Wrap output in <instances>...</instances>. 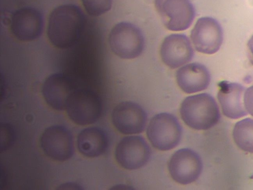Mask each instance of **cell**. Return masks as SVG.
<instances>
[{"label": "cell", "instance_id": "cell-6", "mask_svg": "<svg viewBox=\"0 0 253 190\" xmlns=\"http://www.w3.org/2000/svg\"><path fill=\"white\" fill-rule=\"evenodd\" d=\"M150 150L147 142L141 136H129L122 139L117 144L115 158L123 168L136 170L147 163L151 155Z\"/></svg>", "mask_w": 253, "mask_h": 190}, {"label": "cell", "instance_id": "cell-7", "mask_svg": "<svg viewBox=\"0 0 253 190\" xmlns=\"http://www.w3.org/2000/svg\"><path fill=\"white\" fill-rule=\"evenodd\" d=\"M155 4L164 25L169 30L183 31L193 22L195 10L189 0H155Z\"/></svg>", "mask_w": 253, "mask_h": 190}, {"label": "cell", "instance_id": "cell-13", "mask_svg": "<svg viewBox=\"0 0 253 190\" xmlns=\"http://www.w3.org/2000/svg\"><path fill=\"white\" fill-rule=\"evenodd\" d=\"M163 62L171 69L190 61L194 51L188 38L183 34H174L165 38L160 48Z\"/></svg>", "mask_w": 253, "mask_h": 190}, {"label": "cell", "instance_id": "cell-21", "mask_svg": "<svg viewBox=\"0 0 253 190\" xmlns=\"http://www.w3.org/2000/svg\"><path fill=\"white\" fill-rule=\"evenodd\" d=\"M58 190H82L79 184L75 183H66L63 184L57 188Z\"/></svg>", "mask_w": 253, "mask_h": 190}, {"label": "cell", "instance_id": "cell-17", "mask_svg": "<svg viewBox=\"0 0 253 190\" xmlns=\"http://www.w3.org/2000/svg\"><path fill=\"white\" fill-rule=\"evenodd\" d=\"M108 144L107 136L104 131L97 127L85 128L77 137V147L80 152L88 157L102 154Z\"/></svg>", "mask_w": 253, "mask_h": 190}, {"label": "cell", "instance_id": "cell-19", "mask_svg": "<svg viewBox=\"0 0 253 190\" xmlns=\"http://www.w3.org/2000/svg\"><path fill=\"white\" fill-rule=\"evenodd\" d=\"M86 12L90 16H100L111 8L112 0H82Z\"/></svg>", "mask_w": 253, "mask_h": 190}, {"label": "cell", "instance_id": "cell-5", "mask_svg": "<svg viewBox=\"0 0 253 190\" xmlns=\"http://www.w3.org/2000/svg\"><path fill=\"white\" fill-rule=\"evenodd\" d=\"M68 116L75 123L86 125L96 122L101 114L102 104L99 96L88 89L74 91L65 106Z\"/></svg>", "mask_w": 253, "mask_h": 190}, {"label": "cell", "instance_id": "cell-22", "mask_svg": "<svg viewBox=\"0 0 253 190\" xmlns=\"http://www.w3.org/2000/svg\"><path fill=\"white\" fill-rule=\"evenodd\" d=\"M247 46L249 51V59L252 64L253 65V35L249 39Z\"/></svg>", "mask_w": 253, "mask_h": 190}, {"label": "cell", "instance_id": "cell-8", "mask_svg": "<svg viewBox=\"0 0 253 190\" xmlns=\"http://www.w3.org/2000/svg\"><path fill=\"white\" fill-rule=\"evenodd\" d=\"M171 178L181 185H188L196 181L200 176L203 163L201 157L194 150L183 148L175 151L168 164Z\"/></svg>", "mask_w": 253, "mask_h": 190}, {"label": "cell", "instance_id": "cell-10", "mask_svg": "<svg viewBox=\"0 0 253 190\" xmlns=\"http://www.w3.org/2000/svg\"><path fill=\"white\" fill-rule=\"evenodd\" d=\"M112 121L116 129L125 135H136L144 130L147 114L137 103L125 101L118 104L112 113Z\"/></svg>", "mask_w": 253, "mask_h": 190}, {"label": "cell", "instance_id": "cell-2", "mask_svg": "<svg viewBox=\"0 0 253 190\" xmlns=\"http://www.w3.org/2000/svg\"><path fill=\"white\" fill-rule=\"evenodd\" d=\"M181 117L190 128L196 130H206L215 126L220 114L214 98L207 93L186 97L180 108Z\"/></svg>", "mask_w": 253, "mask_h": 190}, {"label": "cell", "instance_id": "cell-18", "mask_svg": "<svg viewBox=\"0 0 253 190\" xmlns=\"http://www.w3.org/2000/svg\"><path fill=\"white\" fill-rule=\"evenodd\" d=\"M233 137L241 149L253 153V119L246 118L237 122L233 129Z\"/></svg>", "mask_w": 253, "mask_h": 190}, {"label": "cell", "instance_id": "cell-16", "mask_svg": "<svg viewBox=\"0 0 253 190\" xmlns=\"http://www.w3.org/2000/svg\"><path fill=\"white\" fill-rule=\"evenodd\" d=\"M177 84L186 94H193L206 90L211 81L207 67L199 63H192L179 68L176 73Z\"/></svg>", "mask_w": 253, "mask_h": 190}, {"label": "cell", "instance_id": "cell-12", "mask_svg": "<svg viewBox=\"0 0 253 190\" xmlns=\"http://www.w3.org/2000/svg\"><path fill=\"white\" fill-rule=\"evenodd\" d=\"M43 21L42 13L29 7L16 10L10 20V29L18 40L31 42L39 38L43 30Z\"/></svg>", "mask_w": 253, "mask_h": 190}, {"label": "cell", "instance_id": "cell-14", "mask_svg": "<svg viewBox=\"0 0 253 190\" xmlns=\"http://www.w3.org/2000/svg\"><path fill=\"white\" fill-rule=\"evenodd\" d=\"M217 98L223 114L231 119H238L248 113L244 103L245 88L240 84L226 81L220 82Z\"/></svg>", "mask_w": 253, "mask_h": 190}, {"label": "cell", "instance_id": "cell-20", "mask_svg": "<svg viewBox=\"0 0 253 190\" xmlns=\"http://www.w3.org/2000/svg\"><path fill=\"white\" fill-rule=\"evenodd\" d=\"M244 103L248 113L253 116V85L245 91Z\"/></svg>", "mask_w": 253, "mask_h": 190}, {"label": "cell", "instance_id": "cell-11", "mask_svg": "<svg viewBox=\"0 0 253 190\" xmlns=\"http://www.w3.org/2000/svg\"><path fill=\"white\" fill-rule=\"evenodd\" d=\"M40 142L44 153L54 160L66 161L73 154L72 135L63 126L54 125L47 128L41 136Z\"/></svg>", "mask_w": 253, "mask_h": 190}, {"label": "cell", "instance_id": "cell-4", "mask_svg": "<svg viewBox=\"0 0 253 190\" xmlns=\"http://www.w3.org/2000/svg\"><path fill=\"white\" fill-rule=\"evenodd\" d=\"M146 135L155 148L167 151L178 145L182 136V128L177 118L168 113L155 115L150 120Z\"/></svg>", "mask_w": 253, "mask_h": 190}, {"label": "cell", "instance_id": "cell-9", "mask_svg": "<svg viewBox=\"0 0 253 190\" xmlns=\"http://www.w3.org/2000/svg\"><path fill=\"white\" fill-rule=\"evenodd\" d=\"M190 37L197 51L211 54L216 52L222 45L223 31L216 19L204 17L197 21L191 31Z\"/></svg>", "mask_w": 253, "mask_h": 190}, {"label": "cell", "instance_id": "cell-1", "mask_svg": "<svg viewBox=\"0 0 253 190\" xmlns=\"http://www.w3.org/2000/svg\"><path fill=\"white\" fill-rule=\"evenodd\" d=\"M85 22L82 9L73 4L59 5L51 12L47 35L50 42L60 49L72 47L79 40Z\"/></svg>", "mask_w": 253, "mask_h": 190}, {"label": "cell", "instance_id": "cell-3", "mask_svg": "<svg viewBox=\"0 0 253 190\" xmlns=\"http://www.w3.org/2000/svg\"><path fill=\"white\" fill-rule=\"evenodd\" d=\"M111 49L123 59L137 57L142 52L144 39L140 29L135 25L122 22L115 25L109 35Z\"/></svg>", "mask_w": 253, "mask_h": 190}, {"label": "cell", "instance_id": "cell-15", "mask_svg": "<svg viewBox=\"0 0 253 190\" xmlns=\"http://www.w3.org/2000/svg\"><path fill=\"white\" fill-rule=\"evenodd\" d=\"M73 92L69 79L59 73L47 77L42 87L44 100L50 107L57 110L65 109L67 101Z\"/></svg>", "mask_w": 253, "mask_h": 190}]
</instances>
